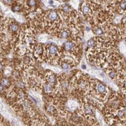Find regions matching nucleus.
Masks as SVG:
<instances>
[{
  "mask_svg": "<svg viewBox=\"0 0 126 126\" xmlns=\"http://www.w3.org/2000/svg\"><path fill=\"white\" fill-rule=\"evenodd\" d=\"M93 88L94 90V96H102L104 98L107 96L108 92V88L105 85L102 83H96L93 84Z\"/></svg>",
  "mask_w": 126,
  "mask_h": 126,
  "instance_id": "f257e3e1",
  "label": "nucleus"
},
{
  "mask_svg": "<svg viewBox=\"0 0 126 126\" xmlns=\"http://www.w3.org/2000/svg\"><path fill=\"white\" fill-rule=\"evenodd\" d=\"M46 22L47 23H54L56 25L59 21V15L56 10H50L46 14Z\"/></svg>",
  "mask_w": 126,
  "mask_h": 126,
  "instance_id": "f03ea898",
  "label": "nucleus"
},
{
  "mask_svg": "<svg viewBox=\"0 0 126 126\" xmlns=\"http://www.w3.org/2000/svg\"><path fill=\"white\" fill-rule=\"evenodd\" d=\"M45 78H46V83L52 85L54 88L58 85L59 79L56 78V76H55V75L52 72L49 71L48 73V71H47V73H46V76H45Z\"/></svg>",
  "mask_w": 126,
  "mask_h": 126,
  "instance_id": "7ed1b4c3",
  "label": "nucleus"
},
{
  "mask_svg": "<svg viewBox=\"0 0 126 126\" xmlns=\"http://www.w3.org/2000/svg\"><path fill=\"white\" fill-rule=\"evenodd\" d=\"M93 4L86 3L83 4L81 6V12L84 16H90L92 15L93 9Z\"/></svg>",
  "mask_w": 126,
  "mask_h": 126,
  "instance_id": "20e7f679",
  "label": "nucleus"
},
{
  "mask_svg": "<svg viewBox=\"0 0 126 126\" xmlns=\"http://www.w3.org/2000/svg\"><path fill=\"white\" fill-rule=\"evenodd\" d=\"M83 112L84 113V116L88 118V119H91L93 118V110L87 103L85 104L83 107Z\"/></svg>",
  "mask_w": 126,
  "mask_h": 126,
  "instance_id": "39448f33",
  "label": "nucleus"
},
{
  "mask_svg": "<svg viewBox=\"0 0 126 126\" xmlns=\"http://www.w3.org/2000/svg\"><path fill=\"white\" fill-rule=\"evenodd\" d=\"M47 52L48 56H51V57H54V56L59 55V50L57 47L54 45H49L47 46Z\"/></svg>",
  "mask_w": 126,
  "mask_h": 126,
  "instance_id": "423d86ee",
  "label": "nucleus"
},
{
  "mask_svg": "<svg viewBox=\"0 0 126 126\" xmlns=\"http://www.w3.org/2000/svg\"><path fill=\"white\" fill-rule=\"evenodd\" d=\"M75 44L73 42H66L64 44V49L67 52H70L74 49Z\"/></svg>",
  "mask_w": 126,
  "mask_h": 126,
  "instance_id": "0eeeda50",
  "label": "nucleus"
},
{
  "mask_svg": "<svg viewBox=\"0 0 126 126\" xmlns=\"http://www.w3.org/2000/svg\"><path fill=\"white\" fill-rule=\"evenodd\" d=\"M26 8L29 10H33L37 6V0H27Z\"/></svg>",
  "mask_w": 126,
  "mask_h": 126,
  "instance_id": "6e6552de",
  "label": "nucleus"
},
{
  "mask_svg": "<svg viewBox=\"0 0 126 126\" xmlns=\"http://www.w3.org/2000/svg\"><path fill=\"white\" fill-rule=\"evenodd\" d=\"M71 31L67 29H64L60 32V37L63 39H67L70 37Z\"/></svg>",
  "mask_w": 126,
  "mask_h": 126,
  "instance_id": "1a4fd4ad",
  "label": "nucleus"
},
{
  "mask_svg": "<svg viewBox=\"0 0 126 126\" xmlns=\"http://www.w3.org/2000/svg\"><path fill=\"white\" fill-rule=\"evenodd\" d=\"M22 63H23V64L25 66H29L31 64V63H32V60L29 56H25V57H23Z\"/></svg>",
  "mask_w": 126,
  "mask_h": 126,
  "instance_id": "9d476101",
  "label": "nucleus"
},
{
  "mask_svg": "<svg viewBox=\"0 0 126 126\" xmlns=\"http://www.w3.org/2000/svg\"><path fill=\"white\" fill-rule=\"evenodd\" d=\"M61 66L63 69H69V67L71 66V63H69V62H67V61H62L61 62Z\"/></svg>",
  "mask_w": 126,
  "mask_h": 126,
  "instance_id": "9b49d317",
  "label": "nucleus"
},
{
  "mask_svg": "<svg viewBox=\"0 0 126 126\" xmlns=\"http://www.w3.org/2000/svg\"><path fill=\"white\" fill-rule=\"evenodd\" d=\"M93 32H94V34L96 35H100L103 33V30L100 27H96L94 28Z\"/></svg>",
  "mask_w": 126,
  "mask_h": 126,
  "instance_id": "f8f14e48",
  "label": "nucleus"
},
{
  "mask_svg": "<svg viewBox=\"0 0 126 126\" xmlns=\"http://www.w3.org/2000/svg\"><path fill=\"white\" fill-rule=\"evenodd\" d=\"M1 83L3 84V85L5 87H8V86H10V83L9 80L7 78H3L1 79Z\"/></svg>",
  "mask_w": 126,
  "mask_h": 126,
  "instance_id": "ddd939ff",
  "label": "nucleus"
}]
</instances>
